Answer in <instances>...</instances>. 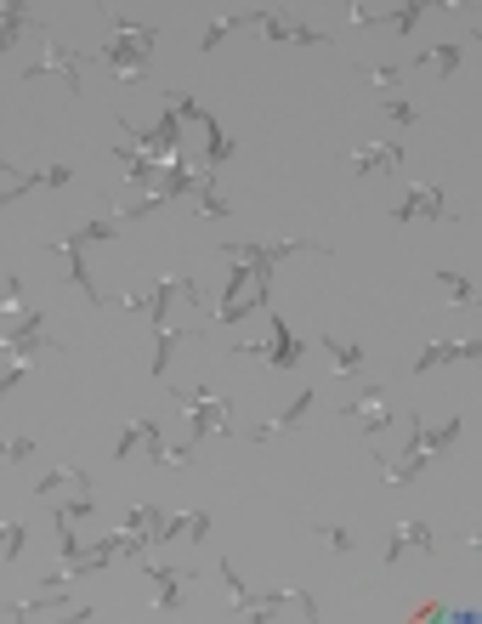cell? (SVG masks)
<instances>
[{"label": "cell", "instance_id": "f1b7e54d", "mask_svg": "<svg viewBox=\"0 0 482 624\" xmlns=\"http://www.w3.org/2000/svg\"><path fill=\"white\" fill-rule=\"evenodd\" d=\"M91 511H97V494H74V500H63V505H57L52 517H57V528H74V522H80V517H91Z\"/></svg>", "mask_w": 482, "mask_h": 624}, {"label": "cell", "instance_id": "f35d334b", "mask_svg": "<svg viewBox=\"0 0 482 624\" xmlns=\"http://www.w3.org/2000/svg\"><path fill=\"white\" fill-rule=\"evenodd\" d=\"M352 23H358V29H375V23H386V12H380V6H352Z\"/></svg>", "mask_w": 482, "mask_h": 624}, {"label": "cell", "instance_id": "3957f363", "mask_svg": "<svg viewBox=\"0 0 482 624\" xmlns=\"http://www.w3.org/2000/svg\"><path fill=\"white\" fill-rule=\"evenodd\" d=\"M222 250L256 273V290L261 295H273V261L295 256V250H324V244H312V239H278V244H222Z\"/></svg>", "mask_w": 482, "mask_h": 624}, {"label": "cell", "instance_id": "5b68a950", "mask_svg": "<svg viewBox=\"0 0 482 624\" xmlns=\"http://www.w3.org/2000/svg\"><path fill=\"white\" fill-rule=\"evenodd\" d=\"M40 74H57L69 91H80V80H86V52H74V46H63V40H46L40 63H29L23 80H40Z\"/></svg>", "mask_w": 482, "mask_h": 624}, {"label": "cell", "instance_id": "9a60e30c", "mask_svg": "<svg viewBox=\"0 0 482 624\" xmlns=\"http://www.w3.org/2000/svg\"><path fill=\"white\" fill-rule=\"evenodd\" d=\"M114 159H120V165H125V182H131V188H148V193H154L159 171H165V165H159V159L137 154V148H131V142H114Z\"/></svg>", "mask_w": 482, "mask_h": 624}, {"label": "cell", "instance_id": "8fae6325", "mask_svg": "<svg viewBox=\"0 0 482 624\" xmlns=\"http://www.w3.org/2000/svg\"><path fill=\"white\" fill-rule=\"evenodd\" d=\"M154 579V613L159 619H171L176 607H182V585H193V573H176V568H142Z\"/></svg>", "mask_w": 482, "mask_h": 624}, {"label": "cell", "instance_id": "ba28073f", "mask_svg": "<svg viewBox=\"0 0 482 624\" xmlns=\"http://www.w3.org/2000/svg\"><path fill=\"white\" fill-rule=\"evenodd\" d=\"M91 57H97V63H108L120 86H137V80H148V57H142V52H131L125 40H103V46H97Z\"/></svg>", "mask_w": 482, "mask_h": 624}, {"label": "cell", "instance_id": "7a4b0ae2", "mask_svg": "<svg viewBox=\"0 0 482 624\" xmlns=\"http://www.w3.org/2000/svg\"><path fill=\"white\" fill-rule=\"evenodd\" d=\"M114 233H120V222H86L80 233H69V239H46V250H57V256L69 261V284L80 295H91V307H97L103 295H97V284H91V273H86V244L91 239H114Z\"/></svg>", "mask_w": 482, "mask_h": 624}, {"label": "cell", "instance_id": "4316f807", "mask_svg": "<svg viewBox=\"0 0 482 624\" xmlns=\"http://www.w3.org/2000/svg\"><path fill=\"white\" fill-rule=\"evenodd\" d=\"M23 23H29V6H18V0H6V6H0V52H6V46H18Z\"/></svg>", "mask_w": 482, "mask_h": 624}, {"label": "cell", "instance_id": "83f0119b", "mask_svg": "<svg viewBox=\"0 0 482 624\" xmlns=\"http://www.w3.org/2000/svg\"><path fill=\"white\" fill-rule=\"evenodd\" d=\"M114 40H125L131 52H154V40H159V29H148V23H114Z\"/></svg>", "mask_w": 482, "mask_h": 624}, {"label": "cell", "instance_id": "e575fe53", "mask_svg": "<svg viewBox=\"0 0 482 624\" xmlns=\"http://www.w3.org/2000/svg\"><path fill=\"white\" fill-rule=\"evenodd\" d=\"M437 284H443V290L454 295V301H465V295H471V278L454 273V267H443V273H437Z\"/></svg>", "mask_w": 482, "mask_h": 624}, {"label": "cell", "instance_id": "603a6c76", "mask_svg": "<svg viewBox=\"0 0 482 624\" xmlns=\"http://www.w3.org/2000/svg\"><path fill=\"white\" fill-rule=\"evenodd\" d=\"M420 471H426V460H420V454H403V460H380V477H386V488H409Z\"/></svg>", "mask_w": 482, "mask_h": 624}, {"label": "cell", "instance_id": "277c9868", "mask_svg": "<svg viewBox=\"0 0 482 624\" xmlns=\"http://www.w3.org/2000/svg\"><path fill=\"white\" fill-rule=\"evenodd\" d=\"M301 352H307V347H301V335L273 312V335H267L261 347H233V358H256V364H267V369H295V364H301Z\"/></svg>", "mask_w": 482, "mask_h": 624}, {"label": "cell", "instance_id": "ac0fdd59", "mask_svg": "<svg viewBox=\"0 0 482 624\" xmlns=\"http://www.w3.org/2000/svg\"><path fill=\"white\" fill-rule=\"evenodd\" d=\"M460 46L454 40H443V46H431V52H420V57H409V69H426V74H437V80H454V69H460Z\"/></svg>", "mask_w": 482, "mask_h": 624}, {"label": "cell", "instance_id": "8992f818", "mask_svg": "<svg viewBox=\"0 0 482 624\" xmlns=\"http://www.w3.org/2000/svg\"><path fill=\"white\" fill-rule=\"evenodd\" d=\"M40 352H57V341L46 335V318L40 312H23L18 330L0 335V358H40Z\"/></svg>", "mask_w": 482, "mask_h": 624}, {"label": "cell", "instance_id": "1f68e13d", "mask_svg": "<svg viewBox=\"0 0 482 624\" xmlns=\"http://www.w3.org/2000/svg\"><path fill=\"white\" fill-rule=\"evenodd\" d=\"M165 114H176V120H205V108L193 103L188 91H165Z\"/></svg>", "mask_w": 482, "mask_h": 624}, {"label": "cell", "instance_id": "74e56055", "mask_svg": "<svg viewBox=\"0 0 482 624\" xmlns=\"http://www.w3.org/2000/svg\"><path fill=\"white\" fill-rule=\"evenodd\" d=\"M386 120H392V125H414L420 114H414L409 103H397V97H386Z\"/></svg>", "mask_w": 482, "mask_h": 624}, {"label": "cell", "instance_id": "cb8c5ba5", "mask_svg": "<svg viewBox=\"0 0 482 624\" xmlns=\"http://www.w3.org/2000/svg\"><path fill=\"white\" fill-rule=\"evenodd\" d=\"M261 29H267V40H290V46H324V35H312V29H290V23H278L273 12H261Z\"/></svg>", "mask_w": 482, "mask_h": 624}, {"label": "cell", "instance_id": "836d02e7", "mask_svg": "<svg viewBox=\"0 0 482 624\" xmlns=\"http://www.w3.org/2000/svg\"><path fill=\"white\" fill-rule=\"evenodd\" d=\"M29 454H35L29 437H6V443H0V460H6V466H18V460H29Z\"/></svg>", "mask_w": 482, "mask_h": 624}, {"label": "cell", "instance_id": "4dcf8cb0", "mask_svg": "<svg viewBox=\"0 0 482 624\" xmlns=\"http://www.w3.org/2000/svg\"><path fill=\"white\" fill-rule=\"evenodd\" d=\"M312 534L324 539V545H329V551H335V556H346V551H352V545H358V539L346 534V528H335V522H312Z\"/></svg>", "mask_w": 482, "mask_h": 624}, {"label": "cell", "instance_id": "d6a6232c", "mask_svg": "<svg viewBox=\"0 0 482 624\" xmlns=\"http://www.w3.org/2000/svg\"><path fill=\"white\" fill-rule=\"evenodd\" d=\"M18 551H23V522H6L0 528V562H12Z\"/></svg>", "mask_w": 482, "mask_h": 624}, {"label": "cell", "instance_id": "d4e9b609", "mask_svg": "<svg viewBox=\"0 0 482 624\" xmlns=\"http://www.w3.org/2000/svg\"><path fill=\"white\" fill-rule=\"evenodd\" d=\"M239 23H261V12H227V18H216V23L205 29V40H199V46H205V52H216V46H222L233 29H239Z\"/></svg>", "mask_w": 482, "mask_h": 624}, {"label": "cell", "instance_id": "52a82bcc", "mask_svg": "<svg viewBox=\"0 0 482 624\" xmlns=\"http://www.w3.org/2000/svg\"><path fill=\"white\" fill-rule=\"evenodd\" d=\"M448 216V199L437 182H426V188H409V199L403 205H392V222H443Z\"/></svg>", "mask_w": 482, "mask_h": 624}, {"label": "cell", "instance_id": "d590c367", "mask_svg": "<svg viewBox=\"0 0 482 624\" xmlns=\"http://www.w3.org/2000/svg\"><path fill=\"white\" fill-rule=\"evenodd\" d=\"M420 12H426V6H397V12H386V23H392V29H403V35H409L414 23H420Z\"/></svg>", "mask_w": 482, "mask_h": 624}, {"label": "cell", "instance_id": "44dd1931", "mask_svg": "<svg viewBox=\"0 0 482 624\" xmlns=\"http://www.w3.org/2000/svg\"><path fill=\"white\" fill-rule=\"evenodd\" d=\"M63 488H74V494H91V471H86V466H57V471H46V477H40L35 494H63Z\"/></svg>", "mask_w": 482, "mask_h": 624}, {"label": "cell", "instance_id": "7c38bea8", "mask_svg": "<svg viewBox=\"0 0 482 624\" xmlns=\"http://www.w3.org/2000/svg\"><path fill=\"white\" fill-rule=\"evenodd\" d=\"M341 415L358 420L363 432H386V426H392V409H386V398H380V386H369L358 403H341Z\"/></svg>", "mask_w": 482, "mask_h": 624}, {"label": "cell", "instance_id": "7402d4cb", "mask_svg": "<svg viewBox=\"0 0 482 624\" xmlns=\"http://www.w3.org/2000/svg\"><path fill=\"white\" fill-rule=\"evenodd\" d=\"M159 522H165V511H159V505H131V511H125V534H137V539H148V545H154Z\"/></svg>", "mask_w": 482, "mask_h": 624}, {"label": "cell", "instance_id": "5bb4252c", "mask_svg": "<svg viewBox=\"0 0 482 624\" xmlns=\"http://www.w3.org/2000/svg\"><path fill=\"white\" fill-rule=\"evenodd\" d=\"M205 534H210V511H182V517H165V522H159L154 545H171V539H188V545H199Z\"/></svg>", "mask_w": 482, "mask_h": 624}, {"label": "cell", "instance_id": "ffe728a7", "mask_svg": "<svg viewBox=\"0 0 482 624\" xmlns=\"http://www.w3.org/2000/svg\"><path fill=\"white\" fill-rule=\"evenodd\" d=\"M137 449H142V454L159 449V426H154V420H131V426L120 432V449H114V454H120V460H131Z\"/></svg>", "mask_w": 482, "mask_h": 624}, {"label": "cell", "instance_id": "8d00e7d4", "mask_svg": "<svg viewBox=\"0 0 482 624\" xmlns=\"http://www.w3.org/2000/svg\"><path fill=\"white\" fill-rule=\"evenodd\" d=\"M148 460H159V466H193V449H165V443H159Z\"/></svg>", "mask_w": 482, "mask_h": 624}, {"label": "cell", "instance_id": "2e32d148", "mask_svg": "<svg viewBox=\"0 0 482 624\" xmlns=\"http://www.w3.org/2000/svg\"><path fill=\"white\" fill-rule=\"evenodd\" d=\"M460 358H477V341H431L420 358H414V375H426V369H443V364H460Z\"/></svg>", "mask_w": 482, "mask_h": 624}, {"label": "cell", "instance_id": "e0dca14e", "mask_svg": "<svg viewBox=\"0 0 482 624\" xmlns=\"http://www.w3.org/2000/svg\"><path fill=\"white\" fill-rule=\"evenodd\" d=\"M409 545H414V551H426V556L437 551V539H431L426 522H397V528H392V545H386V568H392V562L409 551Z\"/></svg>", "mask_w": 482, "mask_h": 624}, {"label": "cell", "instance_id": "ab89813d", "mask_svg": "<svg viewBox=\"0 0 482 624\" xmlns=\"http://www.w3.org/2000/svg\"><path fill=\"white\" fill-rule=\"evenodd\" d=\"M403 80V69H392V63H380V69H369V86H397Z\"/></svg>", "mask_w": 482, "mask_h": 624}, {"label": "cell", "instance_id": "484cf974", "mask_svg": "<svg viewBox=\"0 0 482 624\" xmlns=\"http://www.w3.org/2000/svg\"><path fill=\"white\" fill-rule=\"evenodd\" d=\"M318 347L335 358V369H341V375H358V369H363V347H352V341H335V335H324Z\"/></svg>", "mask_w": 482, "mask_h": 624}, {"label": "cell", "instance_id": "9c48e42d", "mask_svg": "<svg viewBox=\"0 0 482 624\" xmlns=\"http://www.w3.org/2000/svg\"><path fill=\"white\" fill-rule=\"evenodd\" d=\"M460 443V420H448V426H426L420 415H409V454L431 460L437 449H454Z\"/></svg>", "mask_w": 482, "mask_h": 624}, {"label": "cell", "instance_id": "4fadbf2b", "mask_svg": "<svg viewBox=\"0 0 482 624\" xmlns=\"http://www.w3.org/2000/svg\"><path fill=\"white\" fill-rule=\"evenodd\" d=\"M312 403H318V392H301V398H295V403H284L278 415H267V420H261V426H250V443H273L278 432H290L295 420L307 415Z\"/></svg>", "mask_w": 482, "mask_h": 624}, {"label": "cell", "instance_id": "d6986e66", "mask_svg": "<svg viewBox=\"0 0 482 624\" xmlns=\"http://www.w3.org/2000/svg\"><path fill=\"white\" fill-rule=\"evenodd\" d=\"M199 131H205V159H199V165H205V171H222L227 159H233V137H227L222 125L210 120V114L199 120Z\"/></svg>", "mask_w": 482, "mask_h": 624}, {"label": "cell", "instance_id": "6da1fadb", "mask_svg": "<svg viewBox=\"0 0 482 624\" xmlns=\"http://www.w3.org/2000/svg\"><path fill=\"white\" fill-rule=\"evenodd\" d=\"M171 403L193 415V437H188V449H199V443H205L210 432H233V403L216 398L210 386H176Z\"/></svg>", "mask_w": 482, "mask_h": 624}, {"label": "cell", "instance_id": "30bf717a", "mask_svg": "<svg viewBox=\"0 0 482 624\" xmlns=\"http://www.w3.org/2000/svg\"><path fill=\"white\" fill-rule=\"evenodd\" d=\"M403 159H409V148L403 142H363L358 154H352V171L369 176V171H403Z\"/></svg>", "mask_w": 482, "mask_h": 624}, {"label": "cell", "instance_id": "f546056e", "mask_svg": "<svg viewBox=\"0 0 482 624\" xmlns=\"http://www.w3.org/2000/svg\"><path fill=\"white\" fill-rule=\"evenodd\" d=\"M199 210H205V216H227V199H222V188H216V171H205L199 176Z\"/></svg>", "mask_w": 482, "mask_h": 624}]
</instances>
